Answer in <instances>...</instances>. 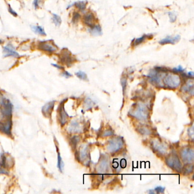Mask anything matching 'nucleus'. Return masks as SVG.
<instances>
[{
	"instance_id": "nucleus-1",
	"label": "nucleus",
	"mask_w": 194,
	"mask_h": 194,
	"mask_svg": "<svg viewBox=\"0 0 194 194\" xmlns=\"http://www.w3.org/2000/svg\"><path fill=\"white\" fill-rule=\"evenodd\" d=\"M130 114L139 120H146L149 117V110L145 104L139 102L132 108Z\"/></svg>"
},
{
	"instance_id": "nucleus-2",
	"label": "nucleus",
	"mask_w": 194,
	"mask_h": 194,
	"mask_svg": "<svg viewBox=\"0 0 194 194\" xmlns=\"http://www.w3.org/2000/svg\"><path fill=\"white\" fill-rule=\"evenodd\" d=\"M13 105L9 99L3 96L0 97V113L6 119L12 117Z\"/></svg>"
},
{
	"instance_id": "nucleus-3",
	"label": "nucleus",
	"mask_w": 194,
	"mask_h": 194,
	"mask_svg": "<svg viewBox=\"0 0 194 194\" xmlns=\"http://www.w3.org/2000/svg\"><path fill=\"white\" fill-rule=\"evenodd\" d=\"M124 142L121 137H116L110 139L108 141L107 149L111 153H114L120 150L123 147Z\"/></svg>"
},
{
	"instance_id": "nucleus-4",
	"label": "nucleus",
	"mask_w": 194,
	"mask_h": 194,
	"mask_svg": "<svg viewBox=\"0 0 194 194\" xmlns=\"http://www.w3.org/2000/svg\"><path fill=\"white\" fill-rule=\"evenodd\" d=\"M167 165L176 171L180 172L182 169V165L178 156L175 153H171L166 158Z\"/></svg>"
},
{
	"instance_id": "nucleus-5",
	"label": "nucleus",
	"mask_w": 194,
	"mask_h": 194,
	"mask_svg": "<svg viewBox=\"0 0 194 194\" xmlns=\"http://www.w3.org/2000/svg\"><path fill=\"white\" fill-rule=\"evenodd\" d=\"M163 83L170 88H176L181 84V78L178 75L169 74L163 77Z\"/></svg>"
},
{
	"instance_id": "nucleus-6",
	"label": "nucleus",
	"mask_w": 194,
	"mask_h": 194,
	"mask_svg": "<svg viewBox=\"0 0 194 194\" xmlns=\"http://www.w3.org/2000/svg\"><path fill=\"white\" fill-rule=\"evenodd\" d=\"M37 48L42 51L50 54L56 52L58 49L55 44L51 41H40L38 43Z\"/></svg>"
},
{
	"instance_id": "nucleus-7",
	"label": "nucleus",
	"mask_w": 194,
	"mask_h": 194,
	"mask_svg": "<svg viewBox=\"0 0 194 194\" xmlns=\"http://www.w3.org/2000/svg\"><path fill=\"white\" fill-rule=\"evenodd\" d=\"M181 157L182 160L186 164L193 163L194 160V151L193 149L185 148L181 151Z\"/></svg>"
},
{
	"instance_id": "nucleus-8",
	"label": "nucleus",
	"mask_w": 194,
	"mask_h": 194,
	"mask_svg": "<svg viewBox=\"0 0 194 194\" xmlns=\"http://www.w3.org/2000/svg\"><path fill=\"white\" fill-rule=\"evenodd\" d=\"M59 60L62 64L67 66H71L75 62V59L71 55V53L66 49L62 50L59 56Z\"/></svg>"
},
{
	"instance_id": "nucleus-9",
	"label": "nucleus",
	"mask_w": 194,
	"mask_h": 194,
	"mask_svg": "<svg viewBox=\"0 0 194 194\" xmlns=\"http://www.w3.org/2000/svg\"><path fill=\"white\" fill-rule=\"evenodd\" d=\"M160 70H153L150 72V73L148 75V76L150 78V80L153 83L158 86H162V79H163L165 76H162V73L160 72Z\"/></svg>"
},
{
	"instance_id": "nucleus-10",
	"label": "nucleus",
	"mask_w": 194,
	"mask_h": 194,
	"mask_svg": "<svg viewBox=\"0 0 194 194\" xmlns=\"http://www.w3.org/2000/svg\"><path fill=\"white\" fill-rule=\"evenodd\" d=\"M66 100L67 99L62 101L59 106V123H60V125L62 126H64L66 125V123H67L68 117H69L68 114L65 111V102Z\"/></svg>"
},
{
	"instance_id": "nucleus-11",
	"label": "nucleus",
	"mask_w": 194,
	"mask_h": 194,
	"mask_svg": "<svg viewBox=\"0 0 194 194\" xmlns=\"http://www.w3.org/2000/svg\"><path fill=\"white\" fill-rule=\"evenodd\" d=\"M12 118L6 119V121H0V132L7 136H12Z\"/></svg>"
},
{
	"instance_id": "nucleus-12",
	"label": "nucleus",
	"mask_w": 194,
	"mask_h": 194,
	"mask_svg": "<svg viewBox=\"0 0 194 194\" xmlns=\"http://www.w3.org/2000/svg\"><path fill=\"white\" fill-rule=\"evenodd\" d=\"M152 148L158 154L164 155L167 151V147L158 139H154L151 142Z\"/></svg>"
},
{
	"instance_id": "nucleus-13",
	"label": "nucleus",
	"mask_w": 194,
	"mask_h": 194,
	"mask_svg": "<svg viewBox=\"0 0 194 194\" xmlns=\"http://www.w3.org/2000/svg\"><path fill=\"white\" fill-rule=\"evenodd\" d=\"M3 56L4 57H14V58H19V54L16 51L14 46L11 43H9L3 47Z\"/></svg>"
},
{
	"instance_id": "nucleus-14",
	"label": "nucleus",
	"mask_w": 194,
	"mask_h": 194,
	"mask_svg": "<svg viewBox=\"0 0 194 194\" xmlns=\"http://www.w3.org/2000/svg\"><path fill=\"white\" fill-rule=\"evenodd\" d=\"M55 101H51L46 103L42 108V113L43 116L47 118H50L51 116L53 109L55 105Z\"/></svg>"
},
{
	"instance_id": "nucleus-15",
	"label": "nucleus",
	"mask_w": 194,
	"mask_h": 194,
	"mask_svg": "<svg viewBox=\"0 0 194 194\" xmlns=\"http://www.w3.org/2000/svg\"><path fill=\"white\" fill-rule=\"evenodd\" d=\"M181 39V36L177 35L174 37H171L168 36L165 38L162 39V40L160 41V43L162 45H166V44H173L174 45L176 43L178 42Z\"/></svg>"
},
{
	"instance_id": "nucleus-16",
	"label": "nucleus",
	"mask_w": 194,
	"mask_h": 194,
	"mask_svg": "<svg viewBox=\"0 0 194 194\" xmlns=\"http://www.w3.org/2000/svg\"><path fill=\"white\" fill-rule=\"evenodd\" d=\"M109 167V162L106 158H102L101 162L97 167V170L99 173H105L107 172Z\"/></svg>"
},
{
	"instance_id": "nucleus-17",
	"label": "nucleus",
	"mask_w": 194,
	"mask_h": 194,
	"mask_svg": "<svg viewBox=\"0 0 194 194\" xmlns=\"http://www.w3.org/2000/svg\"><path fill=\"white\" fill-rule=\"evenodd\" d=\"M84 22L86 25H88L90 28L94 26L95 22V16H93L92 13H87L84 16Z\"/></svg>"
},
{
	"instance_id": "nucleus-18",
	"label": "nucleus",
	"mask_w": 194,
	"mask_h": 194,
	"mask_svg": "<svg viewBox=\"0 0 194 194\" xmlns=\"http://www.w3.org/2000/svg\"><path fill=\"white\" fill-rule=\"evenodd\" d=\"M88 157H89L88 148L87 146H84L83 148L81 149L78 156L76 158L77 159H79L80 160L84 161V160H86Z\"/></svg>"
},
{
	"instance_id": "nucleus-19",
	"label": "nucleus",
	"mask_w": 194,
	"mask_h": 194,
	"mask_svg": "<svg viewBox=\"0 0 194 194\" xmlns=\"http://www.w3.org/2000/svg\"><path fill=\"white\" fill-rule=\"evenodd\" d=\"M81 130L79 123L76 121H72L68 127V131L72 133L80 132Z\"/></svg>"
},
{
	"instance_id": "nucleus-20",
	"label": "nucleus",
	"mask_w": 194,
	"mask_h": 194,
	"mask_svg": "<svg viewBox=\"0 0 194 194\" xmlns=\"http://www.w3.org/2000/svg\"><path fill=\"white\" fill-rule=\"evenodd\" d=\"M89 33L93 36H99L102 35V29L99 25H94L89 29Z\"/></svg>"
},
{
	"instance_id": "nucleus-21",
	"label": "nucleus",
	"mask_w": 194,
	"mask_h": 194,
	"mask_svg": "<svg viewBox=\"0 0 194 194\" xmlns=\"http://www.w3.org/2000/svg\"><path fill=\"white\" fill-rule=\"evenodd\" d=\"M182 91L184 92L190 93L191 95L194 94V83L193 81H189L186 85L182 87Z\"/></svg>"
},
{
	"instance_id": "nucleus-22",
	"label": "nucleus",
	"mask_w": 194,
	"mask_h": 194,
	"mask_svg": "<svg viewBox=\"0 0 194 194\" xmlns=\"http://www.w3.org/2000/svg\"><path fill=\"white\" fill-rule=\"evenodd\" d=\"M31 30L32 31H34L35 34L42 35V36H46V33H45V31L42 26H31Z\"/></svg>"
},
{
	"instance_id": "nucleus-23",
	"label": "nucleus",
	"mask_w": 194,
	"mask_h": 194,
	"mask_svg": "<svg viewBox=\"0 0 194 194\" xmlns=\"http://www.w3.org/2000/svg\"><path fill=\"white\" fill-rule=\"evenodd\" d=\"M56 150H57V152H58V164H57V166H58L59 171L62 173L63 171L65 165H64V163H63V161L62 160L60 152L59 151L58 147L57 146H56Z\"/></svg>"
},
{
	"instance_id": "nucleus-24",
	"label": "nucleus",
	"mask_w": 194,
	"mask_h": 194,
	"mask_svg": "<svg viewBox=\"0 0 194 194\" xmlns=\"http://www.w3.org/2000/svg\"><path fill=\"white\" fill-rule=\"evenodd\" d=\"M149 37H150V35H144L140 38H137L133 42V46H137L139 45H141L142 43L145 42V40H146Z\"/></svg>"
},
{
	"instance_id": "nucleus-25",
	"label": "nucleus",
	"mask_w": 194,
	"mask_h": 194,
	"mask_svg": "<svg viewBox=\"0 0 194 194\" xmlns=\"http://www.w3.org/2000/svg\"><path fill=\"white\" fill-rule=\"evenodd\" d=\"M73 5H75V6L81 11H83L86 8L87 2L85 1H77L73 3Z\"/></svg>"
},
{
	"instance_id": "nucleus-26",
	"label": "nucleus",
	"mask_w": 194,
	"mask_h": 194,
	"mask_svg": "<svg viewBox=\"0 0 194 194\" xmlns=\"http://www.w3.org/2000/svg\"><path fill=\"white\" fill-rule=\"evenodd\" d=\"M52 21L56 26H59L62 24V19L60 18V17L55 13L53 14Z\"/></svg>"
},
{
	"instance_id": "nucleus-27",
	"label": "nucleus",
	"mask_w": 194,
	"mask_h": 194,
	"mask_svg": "<svg viewBox=\"0 0 194 194\" xmlns=\"http://www.w3.org/2000/svg\"><path fill=\"white\" fill-rule=\"evenodd\" d=\"M79 141H80V137L79 136H75L72 137L70 139V144L72 148L75 149Z\"/></svg>"
},
{
	"instance_id": "nucleus-28",
	"label": "nucleus",
	"mask_w": 194,
	"mask_h": 194,
	"mask_svg": "<svg viewBox=\"0 0 194 194\" xmlns=\"http://www.w3.org/2000/svg\"><path fill=\"white\" fill-rule=\"evenodd\" d=\"M75 75H76L78 78H79L81 80H88V77L87 74L83 71H79L76 72Z\"/></svg>"
},
{
	"instance_id": "nucleus-29",
	"label": "nucleus",
	"mask_w": 194,
	"mask_h": 194,
	"mask_svg": "<svg viewBox=\"0 0 194 194\" xmlns=\"http://www.w3.org/2000/svg\"><path fill=\"white\" fill-rule=\"evenodd\" d=\"M85 105L87 109H89V108H92L94 105V102L91 99H87L85 102Z\"/></svg>"
},
{
	"instance_id": "nucleus-30",
	"label": "nucleus",
	"mask_w": 194,
	"mask_h": 194,
	"mask_svg": "<svg viewBox=\"0 0 194 194\" xmlns=\"http://www.w3.org/2000/svg\"><path fill=\"white\" fill-rule=\"evenodd\" d=\"M139 132L143 135H148L150 133L149 129H148V128H146V127H142V128H139Z\"/></svg>"
},
{
	"instance_id": "nucleus-31",
	"label": "nucleus",
	"mask_w": 194,
	"mask_h": 194,
	"mask_svg": "<svg viewBox=\"0 0 194 194\" xmlns=\"http://www.w3.org/2000/svg\"><path fill=\"white\" fill-rule=\"evenodd\" d=\"M170 21L171 23H173L176 21V13L174 12H169L168 13Z\"/></svg>"
},
{
	"instance_id": "nucleus-32",
	"label": "nucleus",
	"mask_w": 194,
	"mask_h": 194,
	"mask_svg": "<svg viewBox=\"0 0 194 194\" xmlns=\"http://www.w3.org/2000/svg\"><path fill=\"white\" fill-rule=\"evenodd\" d=\"M80 18V14L77 12H75L73 14V16H72V22L74 24H76L77 22L79 21V19Z\"/></svg>"
},
{
	"instance_id": "nucleus-33",
	"label": "nucleus",
	"mask_w": 194,
	"mask_h": 194,
	"mask_svg": "<svg viewBox=\"0 0 194 194\" xmlns=\"http://www.w3.org/2000/svg\"><path fill=\"white\" fill-rule=\"evenodd\" d=\"M165 190V187H162V186H158V187L155 188L154 191L157 194H160V193H164Z\"/></svg>"
},
{
	"instance_id": "nucleus-34",
	"label": "nucleus",
	"mask_w": 194,
	"mask_h": 194,
	"mask_svg": "<svg viewBox=\"0 0 194 194\" xmlns=\"http://www.w3.org/2000/svg\"><path fill=\"white\" fill-rule=\"evenodd\" d=\"M121 86H122L123 89V92H124V91L126 89V84H127V80H126V78H125V77L122 78L121 81Z\"/></svg>"
},
{
	"instance_id": "nucleus-35",
	"label": "nucleus",
	"mask_w": 194,
	"mask_h": 194,
	"mask_svg": "<svg viewBox=\"0 0 194 194\" xmlns=\"http://www.w3.org/2000/svg\"><path fill=\"white\" fill-rule=\"evenodd\" d=\"M188 136H190V137H191V139H194V126H191L188 130Z\"/></svg>"
},
{
	"instance_id": "nucleus-36",
	"label": "nucleus",
	"mask_w": 194,
	"mask_h": 194,
	"mask_svg": "<svg viewBox=\"0 0 194 194\" xmlns=\"http://www.w3.org/2000/svg\"><path fill=\"white\" fill-rule=\"evenodd\" d=\"M188 166L186 167L185 169V173H190L193 171V166L190 165V164H187Z\"/></svg>"
},
{
	"instance_id": "nucleus-37",
	"label": "nucleus",
	"mask_w": 194,
	"mask_h": 194,
	"mask_svg": "<svg viewBox=\"0 0 194 194\" xmlns=\"http://www.w3.org/2000/svg\"><path fill=\"white\" fill-rule=\"evenodd\" d=\"M8 10H9V12L12 16H14V17H17V16H18L17 13L10 6V5H9V6H8Z\"/></svg>"
},
{
	"instance_id": "nucleus-38",
	"label": "nucleus",
	"mask_w": 194,
	"mask_h": 194,
	"mask_svg": "<svg viewBox=\"0 0 194 194\" xmlns=\"http://www.w3.org/2000/svg\"><path fill=\"white\" fill-rule=\"evenodd\" d=\"M62 75L66 78H69L72 76V75L70 72H68V71H63L62 73Z\"/></svg>"
},
{
	"instance_id": "nucleus-39",
	"label": "nucleus",
	"mask_w": 194,
	"mask_h": 194,
	"mask_svg": "<svg viewBox=\"0 0 194 194\" xmlns=\"http://www.w3.org/2000/svg\"><path fill=\"white\" fill-rule=\"evenodd\" d=\"M113 134V131L110 130H106L105 132L104 133L103 136L104 137H107V136H112Z\"/></svg>"
},
{
	"instance_id": "nucleus-40",
	"label": "nucleus",
	"mask_w": 194,
	"mask_h": 194,
	"mask_svg": "<svg viewBox=\"0 0 194 194\" xmlns=\"http://www.w3.org/2000/svg\"><path fill=\"white\" fill-rule=\"evenodd\" d=\"M39 0H34L33 5L35 9H37L39 8Z\"/></svg>"
},
{
	"instance_id": "nucleus-41",
	"label": "nucleus",
	"mask_w": 194,
	"mask_h": 194,
	"mask_svg": "<svg viewBox=\"0 0 194 194\" xmlns=\"http://www.w3.org/2000/svg\"><path fill=\"white\" fill-rule=\"evenodd\" d=\"M174 71L177 72H182L184 71V69L182 68V66H179L178 68H174Z\"/></svg>"
},
{
	"instance_id": "nucleus-42",
	"label": "nucleus",
	"mask_w": 194,
	"mask_h": 194,
	"mask_svg": "<svg viewBox=\"0 0 194 194\" xmlns=\"http://www.w3.org/2000/svg\"><path fill=\"white\" fill-rule=\"evenodd\" d=\"M51 65H52L53 66H54V67L58 68L59 70H63V69H64V67H62V66H60V65H57V64H54V63H52Z\"/></svg>"
},
{
	"instance_id": "nucleus-43",
	"label": "nucleus",
	"mask_w": 194,
	"mask_h": 194,
	"mask_svg": "<svg viewBox=\"0 0 194 194\" xmlns=\"http://www.w3.org/2000/svg\"><path fill=\"white\" fill-rule=\"evenodd\" d=\"M121 166H122V167H123V168H124V167H126V161H125V160H123L121 161Z\"/></svg>"
},
{
	"instance_id": "nucleus-44",
	"label": "nucleus",
	"mask_w": 194,
	"mask_h": 194,
	"mask_svg": "<svg viewBox=\"0 0 194 194\" xmlns=\"http://www.w3.org/2000/svg\"><path fill=\"white\" fill-rule=\"evenodd\" d=\"M188 76H190V77H193L194 76V72H189L188 73Z\"/></svg>"
},
{
	"instance_id": "nucleus-45",
	"label": "nucleus",
	"mask_w": 194,
	"mask_h": 194,
	"mask_svg": "<svg viewBox=\"0 0 194 194\" xmlns=\"http://www.w3.org/2000/svg\"><path fill=\"white\" fill-rule=\"evenodd\" d=\"M149 192L150 194H154V193H155V191H154V190H150L149 191Z\"/></svg>"
},
{
	"instance_id": "nucleus-46",
	"label": "nucleus",
	"mask_w": 194,
	"mask_h": 194,
	"mask_svg": "<svg viewBox=\"0 0 194 194\" xmlns=\"http://www.w3.org/2000/svg\"><path fill=\"white\" fill-rule=\"evenodd\" d=\"M3 40H2L1 39H0V44H1V45H2V44H3Z\"/></svg>"
}]
</instances>
